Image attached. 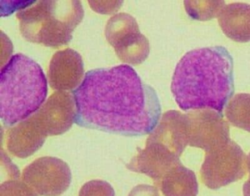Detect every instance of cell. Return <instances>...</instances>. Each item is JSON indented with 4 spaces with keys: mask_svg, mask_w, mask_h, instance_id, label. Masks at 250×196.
Instances as JSON below:
<instances>
[{
    "mask_svg": "<svg viewBox=\"0 0 250 196\" xmlns=\"http://www.w3.org/2000/svg\"><path fill=\"white\" fill-rule=\"evenodd\" d=\"M146 143L156 145L180 157L188 144V120L187 114L175 110L162 115Z\"/></svg>",
    "mask_w": 250,
    "mask_h": 196,
    "instance_id": "obj_10",
    "label": "cell"
},
{
    "mask_svg": "<svg viewBox=\"0 0 250 196\" xmlns=\"http://www.w3.org/2000/svg\"><path fill=\"white\" fill-rule=\"evenodd\" d=\"M90 7L95 11L98 12L102 14H109L113 13L119 10L120 7L122 5L123 1H89Z\"/></svg>",
    "mask_w": 250,
    "mask_h": 196,
    "instance_id": "obj_19",
    "label": "cell"
},
{
    "mask_svg": "<svg viewBox=\"0 0 250 196\" xmlns=\"http://www.w3.org/2000/svg\"><path fill=\"white\" fill-rule=\"evenodd\" d=\"M21 181L33 196H60L71 185V171L62 159L42 157L24 168Z\"/></svg>",
    "mask_w": 250,
    "mask_h": 196,
    "instance_id": "obj_7",
    "label": "cell"
},
{
    "mask_svg": "<svg viewBox=\"0 0 250 196\" xmlns=\"http://www.w3.org/2000/svg\"><path fill=\"white\" fill-rule=\"evenodd\" d=\"M188 120V145L209 152L230 140L228 123L222 114L211 109L191 111Z\"/></svg>",
    "mask_w": 250,
    "mask_h": 196,
    "instance_id": "obj_8",
    "label": "cell"
},
{
    "mask_svg": "<svg viewBox=\"0 0 250 196\" xmlns=\"http://www.w3.org/2000/svg\"><path fill=\"white\" fill-rule=\"evenodd\" d=\"M79 196H115V192L107 181L95 179L83 184Z\"/></svg>",
    "mask_w": 250,
    "mask_h": 196,
    "instance_id": "obj_17",
    "label": "cell"
},
{
    "mask_svg": "<svg viewBox=\"0 0 250 196\" xmlns=\"http://www.w3.org/2000/svg\"><path fill=\"white\" fill-rule=\"evenodd\" d=\"M184 7L191 19L205 21L217 17L225 1H184Z\"/></svg>",
    "mask_w": 250,
    "mask_h": 196,
    "instance_id": "obj_16",
    "label": "cell"
},
{
    "mask_svg": "<svg viewBox=\"0 0 250 196\" xmlns=\"http://www.w3.org/2000/svg\"><path fill=\"white\" fill-rule=\"evenodd\" d=\"M247 171L250 174L249 179L244 183V187H243V194L244 196H250V153L247 156Z\"/></svg>",
    "mask_w": 250,
    "mask_h": 196,
    "instance_id": "obj_21",
    "label": "cell"
},
{
    "mask_svg": "<svg viewBox=\"0 0 250 196\" xmlns=\"http://www.w3.org/2000/svg\"><path fill=\"white\" fill-rule=\"evenodd\" d=\"M225 115L229 122L250 133V94H237L227 104Z\"/></svg>",
    "mask_w": 250,
    "mask_h": 196,
    "instance_id": "obj_15",
    "label": "cell"
},
{
    "mask_svg": "<svg viewBox=\"0 0 250 196\" xmlns=\"http://www.w3.org/2000/svg\"><path fill=\"white\" fill-rule=\"evenodd\" d=\"M21 35L26 40L45 46L68 45L84 17L81 1H39L17 15Z\"/></svg>",
    "mask_w": 250,
    "mask_h": 196,
    "instance_id": "obj_4",
    "label": "cell"
},
{
    "mask_svg": "<svg viewBox=\"0 0 250 196\" xmlns=\"http://www.w3.org/2000/svg\"><path fill=\"white\" fill-rule=\"evenodd\" d=\"M157 185L165 196H197L198 194L195 174L181 162L171 168Z\"/></svg>",
    "mask_w": 250,
    "mask_h": 196,
    "instance_id": "obj_14",
    "label": "cell"
},
{
    "mask_svg": "<svg viewBox=\"0 0 250 196\" xmlns=\"http://www.w3.org/2000/svg\"><path fill=\"white\" fill-rule=\"evenodd\" d=\"M128 196H159V193L154 186L139 184L131 190Z\"/></svg>",
    "mask_w": 250,
    "mask_h": 196,
    "instance_id": "obj_20",
    "label": "cell"
},
{
    "mask_svg": "<svg viewBox=\"0 0 250 196\" xmlns=\"http://www.w3.org/2000/svg\"><path fill=\"white\" fill-rule=\"evenodd\" d=\"M0 196H33L22 181L9 179L0 186Z\"/></svg>",
    "mask_w": 250,
    "mask_h": 196,
    "instance_id": "obj_18",
    "label": "cell"
},
{
    "mask_svg": "<svg viewBox=\"0 0 250 196\" xmlns=\"http://www.w3.org/2000/svg\"><path fill=\"white\" fill-rule=\"evenodd\" d=\"M46 137L32 115L7 131V149L11 155L24 159L39 150Z\"/></svg>",
    "mask_w": 250,
    "mask_h": 196,
    "instance_id": "obj_12",
    "label": "cell"
},
{
    "mask_svg": "<svg viewBox=\"0 0 250 196\" xmlns=\"http://www.w3.org/2000/svg\"><path fill=\"white\" fill-rule=\"evenodd\" d=\"M73 96L75 122L81 127L142 136L150 134L160 120L157 93L128 64L87 72Z\"/></svg>",
    "mask_w": 250,
    "mask_h": 196,
    "instance_id": "obj_1",
    "label": "cell"
},
{
    "mask_svg": "<svg viewBox=\"0 0 250 196\" xmlns=\"http://www.w3.org/2000/svg\"><path fill=\"white\" fill-rule=\"evenodd\" d=\"M84 72V62L77 51L71 48L57 51L49 64V85L55 90H74L81 84Z\"/></svg>",
    "mask_w": 250,
    "mask_h": 196,
    "instance_id": "obj_11",
    "label": "cell"
},
{
    "mask_svg": "<svg viewBox=\"0 0 250 196\" xmlns=\"http://www.w3.org/2000/svg\"><path fill=\"white\" fill-rule=\"evenodd\" d=\"M105 36L123 62L137 65L148 57V39L140 32L136 19L128 13H118L110 18L105 28Z\"/></svg>",
    "mask_w": 250,
    "mask_h": 196,
    "instance_id": "obj_6",
    "label": "cell"
},
{
    "mask_svg": "<svg viewBox=\"0 0 250 196\" xmlns=\"http://www.w3.org/2000/svg\"><path fill=\"white\" fill-rule=\"evenodd\" d=\"M76 115L74 96L68 92L58 91L49 97L33 117L48 137L66 133L75 122Z\"/></svg>",
    "mask_w": 250,
    "mask_h": 196,
    "instance_id": "obj_9",
    "label": "cell"
},
{
    "mask_svg": "<svg viewBox=\"0 0 250 196\" xmlns=\"http://www.w3.org/2000/svg\"><path fill=\"white\" fill-rule=\"evenodd\" d=\"M47 80L40 64L22 54L12 56L0 73V117L5 127L29 118L43 105Z\"/></svg>",
    "mask_w": 250,
    "mask_h": 196,
    "instance_id": "obj_3",
    "label": "cell"
},
{
    "mask_svg": "<svg viewBox=\"0 0 250 196\" xmlns=\"http://www.w3.org/2000/svg\"><path fill=\"white\" fill-rule=\"evenodd\" d=\"M247 157L233 140L206 152L200 169V178L205 185L217 190L241 179L247 170Z\"/></svg>",
    "mask_w": 250,
    "mask_h": 196,
    "instance_id": "obj_5",
    "label": "cell"
},
{
    "mask_svg": "<svg viewBox=\"0 0 250 196\" xmlns=\"http://www.w3.org/2000/svg\"><path fill=\"white\" fill-rule=\"evenodd\" d=\"M171 91L183 111L211 109L222 114L234 93L232 56L223 46L188 51L177 64Z\"/></svg>",
    "mask_w": 250,
    "mask_h": 196,
    "instance_id": "obj_2",
    "label": "cell"
},
{
    "mask_svg": "<svg viewBox=\"0 0 250 196\" xmlns=\"http://www.w3.org/2000/svg\"><path fill=\"white\" fill-rule=\"evenodd\" d=\"M217 18L222 32L228 38L235 42H250V4L238 2L225 5Z\"/></svg>",
    "mask_w": 250,
    "mask_h": 196,
    "instance_id": "obj_13",
    "label": "cell"
}]
</instances>
